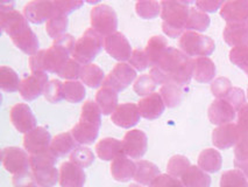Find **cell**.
<instances>
[{
    "label": "cell",
    "mask_w": 248,
    "mask_h": 187,
    "mask_svg": "<svg viewBox=\"0 0 248 187\" xmlns=\"http://www.w3.org/2000/svg\"><path fill=\"white\" fill-rule=\"evenodd\" d=\"M149 75L156 85L176 83L183 87L194 77V60L177 48L169 47L156 66L151 68Z\"/></svg>",
    "instance_id": "obj_1"
},
{
    "label": "cell",
    "mask_w": 248,
    "mask_h": 187,
    "mask_svg": "<svg viewBox=\"0 0 248 187\" xmlns=\"http://www.w3.org/2000/svg\"><path fill=\"white\" fill-rule=\"evenodd\" d=\"M0 27L22 53L31 56L39 51L37 35L28 26L24 14L14 10L13 2L2 1L0 4Z\"/></svg>",
    "instance_id": "obj_2"
},
{
    "label": "cell",
    "mask_w": 248,
    "mask_h": 187,
    "mask_svg": "<svg viewBox=\"0 0 248 187\" xmlns=\"http://www.w3.org/2000/svg\"><path fill=\"white\" fill-rule=\"evenodd\" d=\"M190 2L164 0L161 1V18H162V31L167 36L181 37L186 30L190 13Z\"/></svg>",
    "instance_id": "obj_3"
},
{
    "label": "cell",
    "mask_w": 248,
    "mask_h": 187,
    "mask_svg": "<svg viewBox=\"0 0 248 187\" xmlns=\"http://www.w3.org/2000/svg\"><path fill=\"white\" fill-rule=\"evenodd\" d=\"M75 45V37L71 34H64L59 39L54 40V44L46 50L45 53V70L47 73L59 74L60 70L73 56Z\"/></svg>",
    "instance_id": "obj_4"
},
{
    "label": "cell",
    "mask_w": 248,
    "mask_h": 187,
    "mask_svg": "<svg viewBox=\"0 0 248 187\" xmlns=\"http://www.w3.org/2000/svg\"><path fill=\"white\" fill-rule=\"evenodd\" d=\"M105 37L100 35L93 28H88L78 40H76L73 59L85 66L93 61L104 47Z\"/></svg>",
    "instance_id": "obj_5"
},
{
    "label": "cell",
    "mask_w": 248,
    "mask_h": 187,
    "mask_svg": "<svg viewBox=\"0 0 248 187\" xmlns=\"http://www.w3.org/2000/svg\"><path fill=\"white\" fill-rule=\"evenodd\" d=\"M181 51L189 57H207L215 51L216 44L210 36L203 35L198 32L186 31L178 41Z\"/></svg>",
    "instance_id": "obj_6"
},
{
    "label": "cell",
    "mask_w": 248,
    "mask_h": 187,
    "mask_svg": "<svg viewBox=\"0 0 248 187\" xmlns=\"http://www.w3.org/2000/svg\"><path fill=\"white\" fill-rule=\"evenodd\" d=\"M91 26L104 37L111 35L117 32L118 17L115 11L111 6L99 4L91 10L90 14Z\"/></svg>",
    "instance_id": "obj_7"
},
{
    "label": "cell",
    "mask_w": 248,
    "mask_h": 187,
    "mask_svg": "<svg viewBox=\"0 0 248 187\" xmlns=\"http://www.w3.org/2000/svg\"><path fill=\"white\" fill-rule=\"evenodd\" d=\"M1 162L6 171L13 175L24 173L31 169V157L28 156V152L16 146L2 150Z\"/></svg>",
    "instance_id": "obj_8"
},
{
    "label": "cell",
    "mask_w": 248,
    "mask_h": 187,
    "mask_svg": "<svg viewBox=\"0 0 248 187\" xmlns=\"http://www.w3.org/2000/svg\"><path fill=\"white\" fill-rule=\"evenodd\" d=\"M134 80H137V70L129 63L119 62L109 71L103 85L113 88L115 91L119 93V91L125 90Z\"/></svg>",
    "instance_id": "obj_9"
},
{
    "label": "cell",
    "mask_w": 248,
    "mask_h": 187,
    "mask_svg": "<svg viewBox=\"0 0 248 187\" xmlns=\"http://www.w3.org/2000/svg\"><path fill=\"white\" fill-rule=\"evenodd\" d=\"M57 14L54 1L49 0H34L30 1L24 8V16L31 24H42L49 21L54 16Z\"/></svg>",
    "instance_id": "obj_10"
},
{
    "label": "cell",
    "mask_w": 248,
    "mask_h": 187,
    "mask_svg": "<svg viewBox=\"0 0 248 187\" xmlns=\"http://www.w3.org/2000/svg\"><path fill=\"white\" fill-rule=\"evenodd\" d=\"M124 153L132 159H140L145 156L148 149V138L142 130L128 131L123 139Z\"/></svg>",
    "instance_id": "obj_11"
},
{
    "label": "cell",
    "mask_w": 248,
    "mask_h": 187,
    "mask_svg": "<svg viewBox=\"0 0 248 187\" xmlns=\"http://www.w3.org/2000/svg\"><path fill=\"white\" fill-rule=\"evenodd\" d=\"M104 48L108 55H111L113 59L120 62L129 60L132 53H133L127 37L120 32H115L111 35L106 36L105 41H104Z\"/></svg>",
    "instance_id": "obj_12"
},
{
    "label": "cell",
    "mask_w": 248,
    "mask_h": 187,
    "mask_svg": "<svg viewBox=\"0 0 248 187\" xmlns=\"http://www.w3.org/2000/svg\"><path fill=\"white\" fill-rule=\"evenodd\" d=\"M50 132L43 126H36L35 129L31 130L24 137V148L26 151L31 154L41 153V152L50 150L51 144Z\"/></svg>",
    "instance_id": "obj_13"
},
{
    "label": "cell",
    "mask_w": 248,
    "mask_h": 187,
    "mask_svg": "<svg viewBox=\"0 0 248 187\" xmlns=\"http://www.w3.org/2000/svg\"><path fill=\"white\" fill-rule=\"evenodd\" d=\"M48 82L47 71L34 73L22 80L19 93L25 101H34L45 93V88Z\"/></svg>",
    "instance_id": "obj_14"
},
{
    "label": "cell",
    "mask_w": 248,
    "mask_h": 187,
    "mask_svg": "<svg viewBox=\"0 0 248 187\" xmlns=\"http://www.w3.org/2000/svg\"><path fill=\"white\" fill-rule=\"evenodd\" d=\"M10 119L14 128L21 134H27L36 128V119L26 103H16L10 111Z\"/></svg>",
    "instance_id": "obj_15"
},
{
    "label": "cell",
    "mask_w": 248,
    "mask_h": 187,
    "mask_svg": "<svg viewBox=\"0 0 248 187\" xmlns=\"http://www.w3.org/2000/svg\"><path fill=\"white\" fill-rule=\"evenodd\" d=\"M220 17L227 24H246L248 21V0H230L220 8Z\"/></svg>",
    "instance_id": "obj_16"
},
{
    "label": "cell",
    "mask_w": 248,
    "mask_h": 187,
    "mask_svg": "<svg viewBox=\"0 0 248 187\" xmlns=\"http://www.w3.org/2000/svg\"><path fill=\"white\" fill-rule=\"evenodd\" d=\"M141 115L138 104L124 103L118 105L115 111L111 115V120L119 128L131 129L140 122Z\"/></svg>",
    "instance_id": "obj_17"
},
{
    "label": "cell",
    "mask_w": 248,
    "mask_h": 187,
    "mask_svg": "<svg viewBox=\"0 0 248 187\" xmlns=\"http://www.w3.org/2000/svg\"><path fill=\"white\" fill-rule=\"evenodd\" d=\"M207 115L212 124L220 126L232 123L236 116V110L226 100L217 99L209 106Z\"/></svg>",
    "instance_id": "obj_18"
},
{
    "label": "cell",
    "mask_w": 248,
    "mask_h": 187,
    "mask_svg": "<svg viewBox=\"0 0 248 187\" xmlns=\"http://www.w3.org/2000/svg\"><path fill=\"white\" fill-rule=\"evenodd\" d=\"M240 139V132L236 124L220 125L212 132V143L217 149L226 150L235 146Z\"/></svg>",
    "instance_id": "obj_19"
},
{
    "label": "cell",
    "mask_w": 248,
    "mask_h": 187,
    "mask_svg": "<svg viewBox=\"0 0 248 187\" xmlns=\"http://www.w3.org/2000/svg\"><path fill=\"white\" fill-rule=\"evenodd\" d=\"M86 175L84 170L73 162H65L60 168L61 187H84Z\"/></svg>",
    "instance_id": "obj_20"
},
{
    "label": "cell",
    "mask_w": 248,
    "mask_h": 187,
    "mask_svg": "<svg viewBox=\"0 0 248 187\" xmlns=\"http://www.w3.org/2000/svg\"><path fill=\"white\" fill-rule=\"evenodd\" d=\"M138 108H139L141 117L148 120H154L162 116L166 104L160 94L153 93L141 99L138 102Z\"/></svg>",
    "instance_id": "obj_21"
},
{
    "label": "cell",
    "mask_w": 248,
    "mask_h": 187,
    "mask_svg": "<svg viewBox=\"0 0 248 187\" xmlns=\"http://www.w3.org/2000/svg\"><path fill=\"white\" fill-rule=\"evenodd\" d=\"M109 169H111V174L114 180L119 181V183H126V181L134 179L137 163L129 159V157L126 154H120L112 160Z\"/></svg>",
    "instance_id": "obj_22"
},
{
    "label": "cell",
    "mask_w": 248,
    "mask_h": 187,
    "mask_svg": "<svg viewBox=\"0 0 248 187\" xmlns=\"http://www.w3.org/2000/svg\"><path fill=\"white\" fill-rule=\"evenodd\" d=\"M99 129L100 125L85 119H79V122L71 129L70 132L77 143L82 145H89L97 139Z\"/></svg>",
    "instance_id": "obj_23"
},
{
    "label": "cell",
    "mask_w": 248,
    "mask_h": 187,
    "mask_svg": "<svg viewBox=\"0 0 248 187\" xmlns=\"http://www.w3.org/2000/svg\"><path fill=\"white\" fill-rule=\"evenodd\" d=\"M224 40L232 48L248 45L247 24H227L224 28Z\"/></svg>",
    "instance_id": "obj_24"
},
{
    "label": "cell",
    "mask_w": 248,
    "mask_h": 187,
    "mask_svg": "<svg viewBox=\"0 0 248 187\" xmlns=\"http://www.w3.org/2000/svg\"><path fill=\"white\" fill-rule=\"evenodd\" d=\"M104 116L112 115L118 108V91L113 88L103 85L96 94V101Z\"/></svg>",
    "instance_id": "obj_25"
},
{
    "label": "cell",
    "mask_w": 248,
    "mask_h": 187,
    "mask_svg": "<svg viewBox=\"0 0 248 187\" xmlns=\"http://www.w3.org/2000/svg\"><path fill=\"white\" fill-rule=\"evenodd\" d=\"M96 152L97 156L102 160H113L114 158H117L120 154L124 153V148H123V142L115 139V138L108 137L104 138V139L99 140L96 145Z\"/></svg>",
    "instance_id": "obj_26"
},
{
    "label": "cell",
    "mask_w": 248,
    "mask_h": 187,
    "mask_svg": "<svg viewBox=\"0 0 248 187\" xmlns=\"http://www.w3.org/2000/svg\"><path fill=\"white\" fill-rule=\"evenodd\" d=\"M216 76V65L210 57L194 59V79L200 83L211 82Z\"/></svg>",
    "instance_id": "obj_27"
},
{
    "label": "cell",
    "mask_w": 248,
    "mask_h": 187,
    "mask_svg": "<svg viewBox=\"0 0 248 187\" xmlns=\"http://www.w3.org/2000/svg\"><path fill=\"white\" fill-rule=\"evenodd\" d=\"M77 144L78 143L75 140L71 132H63L53 138L50 144V151L53 152L55 157H64L77 148Z\"/></svg>",
    "instance_id": "obj_28"
},
{
    "label": "cell",
    "mask_w": 248,
    "mask_h": 187,
    "mask_svg": "<svg viewBox=\"0 0 248 187\" xmlns=\"http://www.w3.org/2000/svg\"><path fill=\"white\" fill-rule=\"evenodd\" d=\"M184 187H210L211 186V177L203 171L200 166L191 165L188 171L181 178Z\"/></svg>",
    "instance_id": "obj_29"
},
{
    "label": "cell",
    "mask_w": 248,
    "mask_h": 187,
    "mask_svg": "<svg viewBox=\"0 0 248 187\" xmlns=\"http://www.w3.org/2000/svg\"><path fill=\"white\" fill-rule=\"evenodd\" d=\"M223 157L220 152L215 149H205L198 156V166L209 173H216L221 169Z\"/></svg>",
    "instance_id": "obj_30"
},
{
    "label": "cell",
    "mask_w": 248,
    "mask_h": 187,
    "mask_svg": "<svg viewBox=\"0 0 248 187\" xmlns=\"http://www.w3.org/2000/svg\"><path fill=\"white\" fill-rule=\"evenodd\" d=\"M160 169L148 160H138L134 180L140 185H151L153 180L160 175Z\"/></svg>",
    "instance_id": "obj_31"
},
{
    "label": "cell",
    "mask_w": 248,
    "mask_h": 187,
    "mask_svg": "<svg viewBox=\"0 0 248 187\" xmlns=\"http://www.w3.org/2000/svg\"><path fill=\"white\" fill-rule=\"evenodd\" d=\"M79 79L88 87L98 88L103 85L106 77L103 69L99 66L94 65V63H89V65H85L82 67Z\"/></svg>",
    "instance_id": "obj_32"
},
{
    "label": "cell",
    "mask_w": 248,
    "mask_h": 187,
    "mask_svg": "<svg viewBox=\"0 0 248 187\" xmlns=\"http://www.w3.org/2000/svg\"><path fill=\"white\" fill-rule=\"evenodd\" d=\"M168 48L169 46L166 37L161 35H155L149 39L146 47V54L149 59L151 67L156 66V63L160 61V59L163 56V54L166 53V51L168 50Z\"/></svg>",
    "instance_id": "obj_33"
},
{
    "label": "cell",
    "mask_w": 248,
    "mask_h": 187,
    "mask_svg": "<svg viewBox=\"0 0 248 187\" xmlns=\"http://www.w3.org/2000/svg\"><path fill=\"white\" fill-rule=\"evenodd\" d=\"M21 81L18 74L7 66L0 67V89L5 93H16L20 89Z\"/></svg>",
    "instance_id": "obj_34"
},
{
    "label": "cell",
    "mask_w": 248,
    "mask_h": 187,
    "mask_svg": "<svg viewBox=\"0 0 248 187\" xmlns=\"http://www.w3.org/2000/svg\"><path fill=\"white\" fill-rule=\"evenodd\" d=\"M160 95L168 108H176L183 100V90L181 85L176 83H166L160 89Z\"/></svg>",
    "instance_id": "obj_35"
},
{
    "label": "cell",
    "mask_w": 248,
    "mask_h": 187,
    "mask_svg": "<svg viewBox=\"0 0 248 187\" xmlns=\"http://www.w3.org/2000/svg\"><path fill=\"white\" fill-rule=\"evenodd\" d=\"M210 22H211V20L206 13L202 12L197 7H191L186 30L192 32H204L209 28Z\"/></svg>",
    "instance_id": "obj_36"
},
{
    "label": "cell",
    "mask_w": 248,
    "mask_h": 187,
    "mask_svg": "<svg viewBox=\"0 0 248 187\" xmlns=\"http://www.w3.org/2000/svg\"><path fill=\"white\" fill-rule=\"evenodd\" d=\"M63 100L70 103H80L84 101L86 90L79 81H65L63 83Z\"/></svg>",
    "instance_id": "obj_37"
},
{
    "label": "cell",
    "mask_w": 248,
    "mask_h": 187,
    "mask_svg": "<svg viewBox=\"0 0 248 187\" xmlns=\"http://www.w3.org/2000/svg\"><path fill=\"white\" fill-rule=\"evenodd\" d=\"M31 172L39 187H54L57 181H60V171L55 166L35 170Z\"/></svg>",
    "instance_id": "obj_38"
},
{
    "label": "cell",
    "mask_w": 248,
    "mask_h": 187,
    "mask_svg": "<svg viewBox=\"0 0 248 187\" xmlns=\"http://www.w3.org/2000/svg\"><path fill=\"white\" fill-rule=\"evenodd\" d=\"M68 24L69 20L67 18V16L57 13L56 16H54L53 18L46 24V31H47V34L51 37V39L56 40L59 39V37L64 35V34H67Z\"/></svg>",
    "instance_id": "obj_39"
},
{
    "label": "cell",
    "mask_w": 248,
    "mask_h": 187,
    "mask_svg": "<svg viewBox=\"0 0 248 187\" xmlns=\"http://www.w3.org/2000/svg\"><path fill=\"white\" fill-rule=\"evenodd\" d=\"M220 187H248V180L240 170H229L221 174Z\"/></svg>",
    "instance_id": "obj_40"
},
{
    "label": "cell",
    "mask_w": 248,
    "mask_h": 187,
    "mask_svg": "<svg viewBox=\"0 0 248 187\" xmlns=\"http://www.w3.org/2000/svg\"><path fill=\"white\" fill-rule=\"evenodd\" d=\"M190 166H191V164H190L188 158L181 156V154H176L169 159L167 171H168V174L172 175V177L182 178L183 174L188 171Z\"/></svg>",
    "instance_id": "obj_41"
},
{
    "label": "cell",
    "mask_w": 248,
    "mask_h": 187,
    "mask_svg": "<svg viewBox=\"0 0 248 187\" xmlns=\"http://www.w3.org/2000/svg\"><path fill=\"white\" fill-rule=\"evenodd\" d=\"M135 11L140 18L149 20L154 19L161 14V2L158 1H138L135 4Z\"/></svg>",
    "instance_id": "obj_42"
},
{
    "label": "cell",
    "mask_w": 248,
    "mask_h": 187,
    "mask_svg": "<svg viewBox=\"0 0 248 187\" xmlns=\"http://www.w3.org/2000/svg\"><path fill=\"white\" fill-rule=\"evenodd\" d=\"M93 160V152L91 151V149L86 148V146H77L70 154V162L76 164V165H78L82 169L89 168V166L92 165Z\"/></svg>",
    "instance_id": "obj_43"
},
{
    "label": "cell",
    "mask_w": 248,
    "mask_h": 187,
    "mask_svg": "<svg viewBox=\"0 0 248 187\" xmlns=\"http://www.w3.org/2000/svg\"><path fill=\"white\" fill-rule=\"evenodd\" d=\"M30 157H31V171H35V170H41L46 168H51V166H55V164L57 162V157L54 156V153L50 151V150L41 152V153L31 154Z\"/></svg>",
    "instance_id": "obj_44"
},
{
    "label": "cell",
    "mask_w": 248,
    "mask_h": 187,
    "mask_svg": "<svg viewBox=\"0 0 248 187\" xmlns=\"http://www.w3.org/2000/svg\"><path fill=\"white\" fill-rule=\"evenodd\" d=\"M80 119L89 120L102 126V111L99 106L93 101H86L82 105V112H80Z\"/></svg>",
    "instance_id": "obj_45"
},
{
    "label": "cell",
    "mask_w": 248,
    "mask_h": 187,
    "mask_svg": "<svg viewBox=\"0 0 248 187\" xmlns=\"http://www.w3.org/2000/svg\"><path fill=\"white\" fill-rule=\"evenodd\" d=\"M156 82L153 80V77L149 74L141 75L135 80L133 89L139 96H148L153 93H155V88H156Z\"/></svg>",
    "instance_id": "obj_46"
},
{
    "label": "cell",
    "mask_w": 248,
    "mask_h": 187,
    "mask_svg": "<svg viewBox=\"0 0 248 187\" xmlns=\"http://www.w3.org/2000/svg\"><path fill=\"white\" fill-rule=\"evenodd\" d=\"M230 61L248 75V45L232 48L230 51Z\"/></svg>",
    "instance_id": "obj_47"
},
{
    "label": "cell",
    "mask_w": 248,
    "mask_h": 187,
    "mask_svg": "<svg viewBox=\"0 0 248 187\" xmlns=\"http://www.w3.org/2000/svg\"><path fill=\"white\" fill-rule=\"evenodd\" d=\"M63 83L60 80H50L45 88L43 96L49 103H59L63 100Z\"/></svg>",
    "instance_id": "obj_48"
},
{
    "label": "cell",
    "mask_w": 248,
    "mask_h": 187,
    "mask_svg": "<svg viewBox=\"0 0 248 187\" xmlns=\"http://www.w3.org/2000/svg\"><path fill=\"white\" fill-rule=\"evenodd\" d=\"M82 67L83 66L79 62H77L76 60L70 59L57 75H59L61 79H65L68 81H77V79L80 77Z\"/></svg>",
    "instance_id": "obj_49"
},
{
    "label": "cell",
    "mask_w": 248,
    "mask_h": 187,
    "mask_svg": "<svg viewBox=\"0 0 248 187\" xmlns=\"http://www.w3.org/2000/svg\"><path fill=\"white\" fill-rule=\"evenodd\" d=\"M232 82L227 77H217L211 83V91L213 96L218 100H224L232 89Z\"/></svg>",
    "instance_id": "obj_50"
},
{
    "label": "cell",
    "mask_w": 248,
    "mask_h": 187,
    "mask_svg": "<svg viewBox=\"0 0 248 187\" xmlns=\"http://www.w3.org/2000/svg\"><path fill=\"white\" fill-rule=\"evenodd\" d=\"M128 61H129V65H131L135 70H139V71L145 70V69H147L149 66H151L148 56H147L146 54V51H142V50H134Z\"/></svg>",
    "instance_id": "obj_51"
},
{
    "label": "cell",
    "mask_w": 248,
    "mask_h": 187,
    "mask_svg": "<svg viewBox=\"0 0 248 187\" xmlns=\"http://www.w3.org/2000/svg\"><path fill=\"white\" fill-rule=\"evenodd\" d=\"M54 4L57 10V13L68 16V14L73 13L74 11L82 7L84 2L77 1V0H56V1H54Z\"/></svg>",
    "instance_id": "obj_52"
},
{
    "label": "cell",
    "mask_w": 248,
    "mask_h": 187,
    "mask_svg": "<svg viewBox=\"0 0 248 187\" xmlns=\"http://www.w3.org/2000/svg\"><path fill=\"white\" fill-rule=\"evenodd\" d=\"M224 100H226L230 104L234 106L236 111L240 110L241 106L246 104V96H245L244 90L238 87H233L231 89L229 95H227Z\"/></svg>",
    "instance_id": "obj_53"
},
{
    "label": "cell",
    "mask_w": 248,
    "mask_h": 187,
    "mask_svg": "<svg viewBox=\"0 0 248 187\" xmlns=\"http://www.w3.org/2000/svg\"><path fill=\"white\" fill-rule=\"evenodd\" d=\"M234 162H246L248 160V132L240 135V139L234 149Z\"/></svg>",
    "instance_id": "obj_54"
},
{
    "label": "cell",
    "mask_w": 248,
    "mask_h": 187,
    "mask_svg": "<svg viewBox=\"0 0 248 187\" xmlns=\"http://www.w3.org/2000/svg\"><path fill=\"white\" fill-rule=\"evenodd\" d=\"M149 187H184L182 181L170 174H160L153 180Z\"/></svg>",
    "instance_id": "obj_55"
},
{
    "label": "cell",
    "mask_w": 248,
    "mask_h": 187,
    "mask_svg": "<svg viewBox=\"0 0 248 187\" xmlns=\"http://www.w3.org/2000/svg\"><path fill=\"white\" fill-rule=\"evenodd\" d=\"M12 183L14 187H33L35 186L34 184H36L35 179H34L33 172L31 171H27L24 172V173L13 175Z\"/></svg>",
    "instance_id": "obj_56"
},
{
    "label": "cell",
    "mask_w": 248,
    "mask_h": 187,
    "mask_svg": "<svg viewBox=\"0 0 248 187\" xmlns=\"http://www.w3.org/2000/svg\"><path fill=\"white\" fill-rule=\"evenodd\" d=\"M45 53L46 50L39 51L37 53L34 54V55L30 56V67L31 74L34 73H43L45 70Z\"/></svg>",
    "instance_id": "obj_57"
},
{
    "label": "cell",
    "mask_w": 248,
    "mask_h": 187,
    "mask_svg": "<svg viewBox=\"0 0 248 187\" xmlns=\"http://www.w3.org/2000/svg\"><path fill=\"white\" fill-rule=\"evenodd\" d=\"M223 4V1H218V0H198V1H196V7L204 13H215L218 10H220Z\"/></svg>",
    "instance_id": "obj_58"
},
{
    "label": "cell",
    "mask_w": 248,
    "mask_h": 187,
    "mask_svg": "<svg viewBox=\"0 0 248 187\" xmlns=\"http://www.w3.org/2000/svg\"><path fill=\"white\" fill-rule=\"evenodd\" d=\"M236 126H238L240 135L248 132V103L242 105L240 110L238 111V123H236Z\"/></svg>",
    "instance_id": "obj_59"
},
{
    "label": "cell",
    "mask_w": 248,
    "mask_h": 187,
    "mask_svg": "<svg viewBox=\"0 0 248 187\" xmlns=\"http://www.w3.org/2000/svg\"><path fill=\"white\" fill-rule=\"evenodd\" d=\"M234 166L235 169L240 170L248 179V160H246V162H234Z\"/></svg>",
    "instance_id": "obj_60"
},
{
    "label": "cell",
    "mask_w": 248,
    "mask_h": 187,
    "mask_svg": "<svg viewBox=\"0 0 248 187\" xmlns=\"http://www.w3.org/2000/svg\"><path fill=\"white\" fill-rule=\"evenodd\" d=\"M128 187H143V186L140 185V184H131Z\"/></svg>",
    "instance_id": "obj_61"
},
{
    "label": "cell",
    "mask_w": 248,
    "mask_h": 187,
    "mask_svg": "<svg viewBox=\"0 0 248 187\" xmlns=\"http://www.w3.org/2000/svg\"><path fill=\"white\" fill-rule=\"evenodd\" d=\"M247 97H248V89H247Z\"/></svg>",
    "instance_id": "obj_62"
},
{
    "label": "cell",
    "mask_w": 248,
    "mask_h": 187,
    "mask_svg": "<svg viewBox=\"0 0 248 187\" xmlns=\"http://www.w3.org/2000/svg\"><path fill=\"white\" fill-rule=\"evenodd\" d=\"M247 26H248V21H247Z\"/></svg>",
    "instance_id": "obj_63"
},
{
    "label": "cell",
    "mask_w": 248,
    "mask_h": 187,
    "mask_svg": "<svg viewBox=\"0 0 248 187\" xmlns=\"http://www.w3.org/2000/svg\"><path fill=\"white\" fill-rule=\"evenodd\" d=\"M33 187H37V186H33Z\"/></svg>",
    "instance_id": "obj_64"
}]
</instances>
